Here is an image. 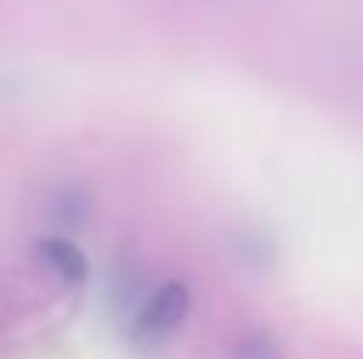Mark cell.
Segmentation results:
<instances>
[{
  "label": "cell",
  "instance_id": "1",
  "mask_svg": "<svg viewBox=\"0 0 363 359\" xmlns=\"http://www.w3.org/2000/svg\"><path fill=\"white\" fill-rule=\"evenodd\" d=\"M187 314H191V289L184 282L169 278L141 303V310L134 317V335H138V342H148V346L162 342L187 321Z\"/></svg>",
  "mask_w": 363,
  "mask_h": 359
},
{
  "label": "cell",
  "instance_id": "2",
  "mask_svg": "<svg viewBox=\"0 0 363 359\" xmlns=\"http://www.w3.org/2000/svg\"><path fill=\"white\" fill-rule=\"evenodd\" d=\"M35 253H39V261L46 264V271H50L57 282H64V285H85V278H89V261H85V253H82L71 239L46 237V239H39Z\"/></svg>",
  "mask_w": 363,
  "mask_h": 359
}]
</instances>
